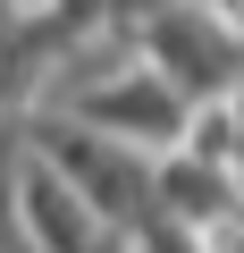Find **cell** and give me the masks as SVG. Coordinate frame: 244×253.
<instances>
[{"label":"cell","instance_id":"cell-1","mask_svg":"<svg viewBox=\"0 0 244 253\" xmlns=\"http://www.w3.org/2000/svg\"><path fill=\"white\" fill-rule=\"evenodd\" d=\"M26 152L51 161L109 228H143V211H152V161L160 152H135L118 135H93V126H76L59 110H26Z\"/></svg>","mask_w":244,"mask_h":253},{"label":"cell","instance_id":"cell-2","mask_svg":"<svg viewBox=\"0 0 244 253\" xmlns=\"http://www.w3.org/2000/svg\"><path fill=\"white\" fill-rule=\"evenodd\" d=\"M143 68H160L185 101H210L227 84H244V34L210 9V0H160V9L135 26Z\"/></svg>","mask_w":244,"mask_h":253},{"label":"cell","instance_id":"cell-3","mask_svg":"<svg viewBox=\"0 0 244 253\" xmlns=\"http://www.w3.org/2000/svg\"><path fill=\"white\" fill-rule=\"evenodd\" d=\"M185 110L194 101L160 68H143V59H127L118 76H101V84H84V93L59 101V118L93 126V135H118V144H135V152H177L185 144Z\"/></svg>","mask_w":244,"mask_h":253}]
</instances>
